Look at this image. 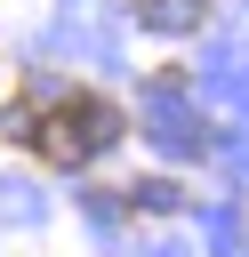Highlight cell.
<instances>
[{
	"label": "cell",
	"instance_id": "cell-1",
	"mask_svg": "<svg viewBox=\"0 0 249 257\" xmlns=\"http://www.w3.org/2000/svg\"><path fill=\"white\" fill-rule=\"evenodd\" d=\"M0 128L16 145H32L48 169H80L120 137V104L96 88H32V96L0 104Z\"/></svg>",
	"mask_w": 249,
	"mask_h": 257
},
{
	"label": "cell",
	"instance_id": "cell-2",
	"mask_svg": "<svg viewBox=\"0 0 249 257\" xmlns=\"http://www.w3.org/2000/svg\"><path fill=\"white\" fill-rule=\"evenodd\" d=\"M209 16V0H137V24H153V32H193Z\"/></svg>",
	"mask_w": 249,
	"mask_h": 257
}]
</instances>
